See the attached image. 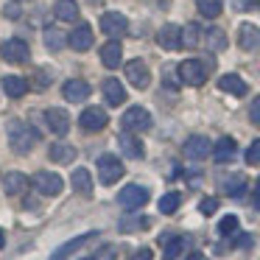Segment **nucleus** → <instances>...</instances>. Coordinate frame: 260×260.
Listing matches in <instances>:
<instances>
[{"instance_id": "29", "label": "nucleus", "mask_w": 260, "mask_h": 260, "mask_svg": "<svg viewBox=\"0 0 260 260\" xmlns=\"http://www.w3.org/2000/svg\"><path fill=\"white\" fill-rule=\"evenodd\" d=\"M202 40H204V31L199 28V23H190V25L182 28V45L185 48H199Z\"/></svg>"}, {"instance_id": "22", "label": "nucleus", "mask_w": 260, "mask_h": 260, "mask_svg": "<svg viewBox=\"0 0 260 260\" xmlns=\"http://www.w3.org/2000/svg\"><path fill=\"white\" fill-rule=\"evenodd\" d=\"M98 232H87V235H79V238H73V241H68V243H62V246L56 249V252L51 254V260H64V257H70V254L76 252V249H81L87 241H92Z\"/></svg>"}, {"instance_id": "2", "label": "nucleus", "mask_w": 260, "mask_h": 260, "mask_svg": "<svg viewBox=\"0 0 260 260\" xmlns=\"http://www.w3.org/2000/svg\"><path fill=\"white\" fill-rule=\"evenodd\" d=\"M210 73H213V59H204V62L202 59H185L179 64V79L187 87H202Z\"/></svg>"}, {"instance_id": "38", "label": "nucleus", "mask_w": 260, "mask_h": 260, "mask_svg": "<svg viewBox=\"0 0 260 260\" xmlns=\"http://www.w3.org/2000/svg\"><path fill=\"white\" fill-rule=\"evenodd\" d=\"M199 210H202L204 215H213L215 210H218V199H213V196L202 199V204H199Z\"/></svg>"}, {"instance_id": "23", "label": "nucleus", "mask_w": 260, "mask_h": 260, "mask_svg": "<svg viewBox=\"0 0 260 260\" xmlns=\"http://www.w3.org/2000/svg\"><path fill=\"white\" fill-rule=\"evenodd\" d=\"M218 87H221L224 92H230V95H238V98L246 95V81H243L241 76H235V73L221 76V79H218Z\"/></svg>"}, {"instance_id": "44", "label": "nucleus", "mask_w": 260, "mask_h": 260, "mask_svg": "<svg viewBox=\"0 0 260 260\" xmlns=\"http://www.w3.org/2000/svg\"><path fill=\"white\" fill-rule=\"evenodd\" d=\"M254 196L260 199V179H257V185H254Z\"/></svg>"}, {"instance_id": "33", "label": "nucleus", "mask_w": 260, "mask_h": 260, "mask_svg": "<svg viewBox=\"0 0 260 260\" xmlns=\"http://www.w3.org/2000/svg\"><path fill=\"white\" fill-rule=\"evenodd\" d=\"M179 204H182V196H179V193H165V196L159 199V213H162V215H171V213H176V210H179Z\"/></svg>"}, {"instance_id": "28", "label": "nucleus", "mask_w": 260, "mask_h": 260, "mask_svg": "<svg viewBox=\"0 0 260 260\" xmlns=\"http://www.w3.org/2000/svg\"><path fill=\"white\" fill-rule=\"evenodd\" d=\"M202 42H204V45H207L213 53H221V51L226 48V34H224L221 28H207V31H204V40H202Z\"/></svg>"}, {"instance_id": "15", "label": "nucleus", "mask_w": 260, "mask_h": 260, "mask_svg": "<svg viewBox=\"0 0 260 260\" xmlns=\"http://www.w3.org/2000/svg\"><path fill=\"white\" fill-rule=\"evenodd\" d=\"M90 84H87L84 79H70V81H64V87H62V95L68 98V101H73V104H79V101H84V98H90Z\"/></svg>"}, {"instance_id": "5", "label": "nucleus", "mask_w": 260, "mask_h": 260, "mask_svg": "<svg viewBox=\"0 0 260 260\" xmlns=\"http://www.w3.org/2000/svg\"><path fill=\"white\" fill-rule=\"evenodd\" d=\"M0 56L6 59L9 64H25L31 59V51L23 40H6V42H0Z\"/></svg>"}, {"instance_id": "12", "label": "nucleus", "mask_w": 260, "mask_h": 260, "mask_svg": "<svg viewBox=\"0 0 260 260\" xmlns=\"http://www.w3.org/2000/svg\"><path fill=\"white\" fill-rule=\"evenodd\" d=\"M157 42H159L162 51H176V48H182V28H179V25H174V23L162 25L159 34H157Z\"/></svg>"}, {"instance_id": "24", "label": "nucleus", "mask_w": 260, "mask_h": 260, "mask_svg": "<svg viewBox=\"0 0 260 260\" xmlns=\"http://www.w3.org/2000/svg\"><path fill=\"white\" fill-rule=\"evenodd\" d=\"M70 182H73V190L81 193V196H90L92 193V174L87 168H76L73 176H70Z\"/></svg>"}, {"instance_id": "45", "label": "nucleus", "mask_w": 260, "mask_h": 260, "mask_svg": "<svg viewBox=\"0 0 260 260\" xmlns=\"http://www.w3.org/2000/svg\"><path fill=\"white\" fill-rule=\"evenodd\" d=\"M84 260H95V257H84Z\"/></svg>"}, {"instance_id": "27", "label": "nucleus", "mask_w": 260, "mask_h": 260, "mask_svg": "<svg viewBox=\"0 0 260 260\" xmlns=\"http://www.w3.org/2000/svg\"><path fill=\"white\" fill-rule=\"evenodd\" d=\"M48 157H51L53 162H59V165H68V162H73V159H76V148L68 146V143H53Z\"/></svg>"}, {"instance_id": "6", "label": "nucleus", "mask_w": 260, "mask_h": 260, "mask_svg": "<svg viewBox=\"0 0 260 260\" xmlns=\"http://www.w3.org/2000/svg\"><path fill=\"white\" fill-rule=\"evenodd\" d=\"M101 31L109 37V40H120V37L129 34V20L120 12H107L101 17Z\"/></svg>"}, {"instance_id": "3", "label": "nucleus", "mask_w": 260, "mask_h": 260, "mask_svg": "<svg viewBox=\"0 0 260 260\" xmlns=\"http://www.w3.org/2000/svg\"><path fill=\"white\" fill-rule=\"evenodd\" d=\"M120 123H123L126 132L135 135V132H148L154 120H151V112H148L146 107H132V109H126V115H123Z\"/></svg>"}, {"instance_id": "34", "label": "nucleus", "mask_w": 260, "mask_h": 260, "mask_svg": "<svg viewBox=\"0 0 260 260\" xmlns=\"http://www.w3.org/2000/svg\"><path fill=\"white\" fill-rule=\"evenodd\" d=\"M148 224H151V218H146V215H140V218H120V232H137V230H148Z\"/></svg>"}, {"instance_id": "10", "label": "nucleus", "mask_w": 260, "mask_h": 260, "mask_svg": "<svg viewBox=\"0 0 260 260\" xmlns=\"http://www.w3.org/2000/svg\"><path fill=\"white\" fill-rule=\"evenodd\" d=\"M34 185H37V190H40L42 196H59L62 187H64V182H62V176H59V174L40 171V174L34 176Z\"/></svg>"}, {"instance_id": "8", "label": "nucleus", "mask_w": 260, "mask_h": 260, "mask_svg": "<svg viewBox=\"0 0 260 260\" xmlns=\"http://www.w3.org/2000/svg\"><path fill=\"white\" fill-rule=\"evenodd\" d=\"M126 79H129L132 87L146 90V87L151 84V70H148V64L143 62V59H132V62L126 64Z\"/></svg>"}, {"instance_id": "16", "label": "nucleus", "mask_w": 260, "mask_h": 260, "mask_svg": "<svg viewBox=\"0 0 260 260\" xmlns=\"http://www.w3.org/2000/svg\"><path fill=\"white\" fill-rule=\"evenodd\" d=\"M118 146H120V151H123L126 157H132V159H143V157H146V148H143V143L137 140L132 132L118 135Z\"/></svg>"}, {"instance_id": "32", "label": "nucleus", "mask_w": 260, "mask_h": 260, "mask_svg": "<svg viewBox=\"0 0 260 260\" xmlns=\"http://www.w3.org/2000/svg\"><path fill=\"white\" fill-rule=\"evenodd\" d=\"M182 249H185V238H168V241H165V249H162V257L165 260H176L182 254Z\"/></svg>"}, {"instance_id": "4", "label": "nucleus", "mask_w": 260, "mask_h": 260, "mask_svg": "<svg viewBox=\"0 0 260 260\" xmlns=\"http://www.w3.org/2000/svg\"><path fill=\"white\" fill-rule=\"evenodd\" d=\"M98 176H101L104 185H115L123 176V162L115 154H101L98 157Z\"/></svg>"}, {"instance_id": "40", "label": "nucleus", "mask_w": 260, "mask_h": 260, "mask_svg": "<svg viewBox=\"0 0 260 260\" xmlns=\"http://www.w3.org/2000/svg\"><path fill=\"white\" fill-rule=\"evenodd\" d=\"M129 260H154V252L148 246H143V249H137V252H132Z\"/></svg>"}, {"instance_id": "20", "label": "nucleus", "mask_w": 260, "mask_h": 260, "mask_svg": "<svg viewBox=\"0 0 260 260\" xmlns=\"http://www.w3.org/2000/svg\"><path fill=\"white\" fill-rule=\"evenodd\" d=\"M101 62H104V68H109V70L120 68V62H123V48H120V42L112 40L101 48Z\"/></svg>"}, {"instance_id": "21", "label": "nucleus", "mask_w": 260, "mask_h": 260, "mask_svg": "<svg viewBox=\"0 0 260 260\" xmlns=\"http://www.w3.org/2000/svg\"><path fill=\"white\" fill-rule=\"evenodd\" d=\"M101 87H104V98L109 101V107H120L126 101V90L118 79H104Z\"/></svg>"}, {"instance_id": "17", "label": "nucleus", "mask_w": 260, "mask_h": 260, "mask_svg": "<svg viewBox=\"0 0 260 260\" xmlns=\"http://www.w3.org/2000/svg\"><path fill=\"white\" fill-rule=\"evenodd\" d=\"M68 45L73 48V51H79V53L90 51L92 48V28L90 25H79V28L68 37Z\"/></svg>"}, {"instance_id": "43", "label": "nucleus", "mask_w": 260, "mask_h": 260, "mask_svg": "<svg viewBox=\"0 0 260 260\" xmlns=\"http://www.w3.org/2000/svg\"><path fill=\"white\" fill-rule=\"evenodd\" d=\"M6 246V235H3V230H0V249Z\"/></svg>"}, {"instance_id": "42", "label": "nucleus", "mask_w": 260, "mask_h": 260, "mask_svg": "<svg viewBox=\"0 0 260 260\" xmlns=\"http://www.w3.org/2000/svg\"><path fill=\"white\" fill-rule=\"evenodd\" d=\"M187 260H207V257L202 252H193V254H187Z\"/></svg>"}, {"instance_id": "11", "label": "nucleus", "mask_w": 260, "mask_h": 260, "mask_svg": "<svg viewBox=\"0 0 260 260\" xmlns=\"http://www.w3.org/2000/svg\"><path fill=\"white\" fill-rule=\"evenodd\" d=\"M182 151H185L187 159H204L207 154H213V143H210L204 135H193V137H187V140H185Z\"/></svg>"}, {"instance_id": "14", "label": "nucleus", "mask_w": 260, "mask_h": 260, "mask_svg": "<svg viewBox=\"0 0 260 260\" xmlns=\"http://www.w3.org/2000/svg\"><path fill=\"white\" fill-rule=\"evenodd\" d=\"M45 123H48V129H51L53 135H68L70 132V118H68L64 109H56V107L45 109Z\"/></svg>"}, {"instance_id": "35", "label": "nucleus", "mask_w": 260, "mask_h": 260, "mask_svg": "<svg viewBox=\"0 0 260 260\" xmlns=\"http://www.w3.org/2000/svg\"><path fill=\"white\" fill-rule=\"evenodd\" d=\"M218 232L221 235H235L238 232V215H224L218 224Z\"/></svg>"}, {"instance_id": "7", "label": "nucleus", "mask_w": 260, "mask_h": 260, "mask_svg": "<svg viewBox=\"0 0 260 260\" xmlns=\"http://www.w3.org/2000/svg\"><path fill=\"white\" fill-rule=\"evenodd\" d=\"M146 202H148V190L140 185H126L123 190L118 193V204L123 210H140Z\"/></svg>"}, {"instance_id": "41", "label": "nucleus", "mask_w": 260, "mask_h": 260, "mask_svg": "<svg viewBox=\"0 0 260 260\" xmlns=\"http://www.w3.org/2000/svg\"><path fill=\"white\" fill-rule=\"evenodd\" d=\"M235 6L238 9H249V6H252V0H235Z\"/></svg>"}, {"instance_id": "36", "label": "nucleus", "mask_w": 260, "mask_h": 260, "mask_svg": "<svg viewBox=\"0 0 260 260\" xmlns=\"http://www.w3.org/2000/svg\"><path fill=\"white\" fill-rule=\"evenodd\" d=\"M45 42H48V48H51V51H59V48H62V42H64V37L59 34V31L48 28L45 31Z\"/></svg>"}, {"instance_id": "18", "label": "nucleus", "mask_w": 260, "mask_h": 260, "mask_svg": "<svg viewBox=\"0 0 260 260\" xmlns=\"http://www.w3.org/2000/svg\"><path fill=\"white\" fill-rule=\"evenodd\" d=\"M3 190H6L9 196H23V193L28 190V176L20 174V171L6 174V176H3Z\"/></svg>"}, {"instance_id": "9", "label": "nucleus", "mask_w": 260, "mask_h": 260, "mask_svg": "<svg viewBox=\"0 0 260 260\" xmlns=\"http://www.w3.org/2000/svg\"><path fill=\"white\" fill-rule=\"evenodd\" d=\"M79 123L84 132H101L104 126L109 123V115H107V109H101V107H87L84 112H81Z\"/></svg>"}, {"instance_id": "26", "label": "nucleus", "mask_w": 260, "mask_h": 260, "mask_svg": "<svg viewBox=\"0 0 260 260\" xmlns=\"http://www.w3.org/2000/svg\"><path fill=\"white\" fill-rule=\"evenodd\" d=\"M53 14L62 23H73V20H79V3L76 0H59L56 6H53Z\"/></svg>"}, {"instance_id": "13", "label": "nucleus", "mask_w": 260, "mask_h": 260, "mask_svg": "<svg viewBox=\"0 0 260 260\" xmlns=\"http://www.w3.org/2000/svg\"><path fill=\"white\" fill-rule=\"evenodd\" d=\"M238 45H241V51L254 53L260 48V28H254L252 23H243L238 28Z\"/></svg>"}, {"instance_id": "30", "label": "nucleus", "mask_w": 260, "mask_h": 260, "mask_svg": "<svg viewBox=\"0 0 260 260\" xmlns=\"http://www.w3.org/2000/svg\"><path fill=\"white\" fill-rule=\"evenodd\" d=\"M221 187H224V193H226V196H243V190H246V176H243V174H232L230 176V179H224V185H221Z\"/></svg>"}, {"instance_id": "31", "label": "nucleus", "mask_w": 260, "mask_h": 260, "mask_svg": "<svg viewBox=\"0 0 260 260\" xmlns=\"http://www.w3.org/2000/svg\"><path fill=\"white\" fill-rule=\"evenodd\" d=\"M196 9H199V14H202V17L213 20V17H218V14H221L224 0H196Z\"/></svg>"}, {"instance_id": "37", "label": "nucleus", "mask_w": 260, "mask_h": 260, "mask_svg": "<svg viewBox=\"0 0 260 260\" xmlns=\"http://www.w3.org/2000/svg\"><path fill=\"white\" fill-rule=\"evenodd\" d=\"M246 162L249 165H260V140H254L252 146L246 148Z\"/></svg>"}, {"instance_id": "25", "label": "nucleus", "mask_w": 260, "mask_h": 260, "mask_svg": "<svg viewBox=\"0 0 260 260\" xmlns=\"http://www.w3.org/2000/svg\"><path fill=\"white\" fill-rule=\"evenodd\" d=\"M3 90H6L9 98H23L25 92H28V81L20 79V76H3Z\"/></svg>"}, {"instance_id": "1", "label": "nucleus", "mask_w": 260, "mask_h": 260, "mask_svg": "<svg viewBox=\"0 0 260 260\" xmlns=\"http://www.w3.org/2000/svg\"><path fill=\"white\" fill-rule=\"evenodd\" d=\"M6 129H9V146L17 154H28L37 146V140H40V135L28 123H23V120H9Z\"/></svg>"}, {"instance_id": "39", "label": "nucleus", "mask_w": 260, "mask_h": 260, "mask_svg": "<svg viewBox=\"0 0 260 260\" xmlns=\"http://www.w3.org/2000/svg\"><path fill=\"white\" fill-rule=\"evenodd\" d=\"M249 120H252L254 126L260 123V95L254 98V101H252V107H249Z\"/></svg>"}, {"instance_id": "19", "label": "nucleus", "mask_w": 260, "mask_h": 260, "mask_svg": "<svg viewBox=\"0 0 260 260\" xmlns=\"http://www.w3.org/2000/svg\"><path fill=\"white\" fill-rule=\"evenodd\" d=\"M235 154H238V143L232 140V137H221L218 143H215V148H213V157H215V162H232L235 159Z\"/></svg>"}]
</instances>
